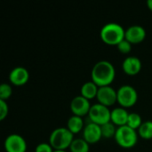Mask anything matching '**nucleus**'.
<instances>
[{"instance_id":"20e7f679","label":"nucleus","mask_w":152,"mask_h":152,"mask_svg":"<svg viewBox=\"0 0 152 152\" xmlns=\"http://www.w3.org/2000/svg\"><path fill=\"white\" fill-rule=\"evenodd\" d=\"M138 133L129 127L128 126H124L117 128L115 140L116 142L124 149H130L136 145L138 141Z\"/></svg>"},{"instance_id":"39448f33","label":"nucleus","mask_w":152,"mask_h":152,"mask_svg":"<svg viewBox=\"0 0 152 152\" xmlns=\"http://www.w3.org/2000/svg\"><path fill=\"white\" fill-rule=\"evenodd\" d=\"M118 104L125 109L131 108L138 101V94L134 87L129 85L122 86L118 91Z\"/></svg>"},{"instance_id":"6ab92c4d","label":"nucleus","mask_w":152,"mask_h":152,"mask_svg":"<svg viewBox=\"0 0 152 152\" xmlns=\"http://www.w3.org/2000/svg\"><path fill=\"white\" fill-rule=\"evenodd\" d=\"M142 123L143 122L142 120V117L138 113H135V112L129 113L126 126H128L129 127H131L132 129L136 131L140 128V126H142Z\"/></svg>"},{"instance_id":"1a4fd4ad","label":"nucleus","mask_w":152,"mask_h":152,"mask_svg":"<svg viewBox=\"0 0 152 152\" xmlns=\"http://www.w3.org/2000/svg\"><path fill=\"white\" fill-rule=\"evenodd\" d=\"M91 107L92 106L90 104L89 100L86 99L82 95L74 97L70 102V110L73 113V115L81 118L88 115Z\"/></svg>"},{"instance_id":"b1692460","label":"nucleus","mask_w":152,"mask_h":152,"mask_svg":"<svg viewBox=\"0 0 152 152\" xmlns=\"http://www.w3.org/2000/svg\"><path fill=\"white\" fill-rule=\"evenodd\" d=\"M54 150L53 149V147L50 145V143L47 142H41L39 143L36 149L35 152H53Z\"/></svg>"},{"instance_id":"2eb2a0df","label":"nucleus","mask_w":152,"mask_h":152,"mask_svg":"<svg viewBox=\"0 0 152 152\" xmlns=\"http://www.w3.org/2000/svg\"><path fill=\"white\" fill-rule=\"evenodd\" d=\"M99 90V86H97L93 81H89L85 83L80 89L81 95L85 97L87 100H92L94 98H96L97 93Z\"/></svg>"},{"instance_id":"f03ea898","label":"nucleus","mask_w":152,"mask_h":152,"mask_svg":"<svg viewBox=\"0 0 152 152\" xmlns=\"http://www.w3.org/2000/svg\"><path fill=\"white\" fill-rule=\"evenodd\" d=\"M126 30L118 23L110 22L104 25L100 32L101 39L108 45H118L125 39Z\"/></svg>"},{"instance_id":"ddd939ff","label":"nucleus","mask_w":152,"mask_h":152,"mask_svg":"<svg viewBox=\"0 0 152 152\" xmlns=\"http://www.w3.org/2000/svg\"><path fill=\"white\" fill-rule=\"evenodd\" d=\"M122 69L126 75L135 76L142 69V61L135 56L126 57L122 63Z\"/></svg>"},{"instance_id":"7ed1b4c3","label":"nucleus","mask_w":152,"mask_h":152,"mask_svg":"<svg viewBox=\"0 0 152 152\" xmlns=\"http://www.w3.org/2000/svg\"><path fill=\"white\" fill-rule=\"evenodd\" d=\"M74 141V134L67 127L54 129L49 137V143L54 151H65L69 149Z\"/></svg>"},{"instance_id":"aec40b11","label":"nucleus","mask_w":152,"mask_h":152,"mask_svg":"<svg viewBox=\"0 0 152 152\" xmlns=\"http://www.w3.org/2000/svg\"><path fill=\"white\" fill-rule=\"evenodd\" d=\"M101 129H102V134L103 138L110 139V138L115 137V135H116L117 128H116V126L111 122H109V123L102 126Z\"/></svg>"},{"instance_id":"a878e982","label":"nucleus","mask_w":152,"mask_h":152,"mask_svg":"<svg viewBox=\"0 0 152 152\" xmlns=\"http://www.w3.org/2000/svg\"><path fill=\"white\" fill-rule=\"evenodd\" d=\"M53 152H66L65 151H54Z\"/></svg>"},{"instance_id":"423d86ee","label":"nucleus","mask_w":152,"mask_h":152,"mask_svg":"<svg viewBox=\"0 0 152 152\" xmlns=\"http://www.w3.org/2000/svg\"><path fill=\"white\" fill-rule=\"evenodd\" d=\"M110 113L111 111L108 107L100 103H96L91 107L88 113V119L90 122L102 126L110 122Z\"/></svg>"},{"instance_id":"f8f14e48","label":"nucleus","mask_w":152,"mask_h":152,"mask_svg":"<svg viewBox=\"0 0 152 152\" xmlns=\"http://www.w3.org/2000/svg\"><path fill=\"white\" fill-rule=\"evenodd\" d=\"M28 79L29 73L28 69L23 67H16L9 74V80L11 84L15 86H22L26 85Z\"/></svg>"},{"instance_id":"4be33fe9","label":"nucleus","mask_w":152,"mask_h":152,"mask_svg":"<svg viewBox=\"0 0 152 152\" xmlns=\"http://www.w3.org/2000/svg\"><path fill=\"white\" fill-rule=\"evenodd\" d=\"M117 47H118V50L121 53H123V54H127V53H129L131 52V50H132V44H130L127 40L124 39L122 42H120V43L117 45Z\"/></svg>"},{"instance_id":"412c9836","label":"nucleus","mask_w":152,"mask_h":152,"mask_svg":"<svg viewBox=\"0 0 152 152\" xmlns=\"http://www.w3.org/2000/svg\"><path fill=\"white\" fill-rule=\"evenodd\" d=\"M12 94V88L9 84H2L0 86V100H8Z\"/></svg>"},{"instance_id":"4468645a","label":"nucleus","mask_w":152,"mask_h":152,"mask_svg":"<svg viewBox=\"0 0 152 152\" xmlns=\"http://www.w3.org/2000/svg\"><path fill=\"white\" fill-rule=\"evenodd\" d=\"M129 113L125 108H115L110 113V122L118 127L126 126Z\"/></svg>"},{"instance_id":"9d476101","label":"nucleus","mask_w":152,"mask_h":152,"mask_svg":"<svg viewBox=\"0 0 152 152\" xmlns=\"http://www.w3.org/2000/svg\"><path fill=\"white\" fill-rule=\"evenodd\" d=\"M102 138L101 126L94 124L87 123L83 130V139L89 144H95Z\"/></svg>"},{"instance_id":"0eeeda50","label":"nucleus","mask_w":152,"mask_h":152,"mask_svg":"<svg viewBox=\"0 0 152 152\" xmlns=\"http://www.w3.org/2000/svg\"><path fill=\"white\" fill-rule=\"evenodd\" d=\"M96 99L98 103L109 108L118 102L117 91L110 86L99 87Z\"/></svg>"},{"instance_id":"9b49d317","label":"nucleus","mask_w":152,"mask_h":152,"mask_svg":"<svg viewBox=\"0 0 152 152\" xmlns=\"http://www.w3.org/2000/svg\"><path fill=\"white\" fill-rule=\"evenodd\" d=\"M146 37V30L139 25H133L126 30L125 39L132 45H138Z\"/></svg>"},{"instance_id":"393cba45","label":"nucleus","mask_w":152,"mask_h":152,"mask_svg":"<svg viewBox=\"0 0 152 152\" xmlns=\"http://www.w3.org/2000/svg\"><path fill=\"white\" fill-rule=\"evenodd\" d=\"M147 6H148L149 10H151L152 12V0H148L147 1Z\"/></svg>"},{"instance_id":"a211bd4d","label":"nucleus","mask_w":152,"mask_h":152,"mask_svg":"<svg viewBox=\"0 0 152 152\" xmlns=\"http://www.w3.org/2000/svg\"><path fill=\"white\" fill-rule=\"evenodd\" d=\"M138 135L145 140L152 139V121H145L138 129Z\"/></svg>"},{"instance_id":"dca6fc26","label":"nucleus","mask_w":152,"mask_h":152,"mask_svg":"<svg viewBox=\"0 0 152 152\" xmlns=\"http://www.w3.org/2000/svg\"><path fill=\"white\" fill-rule=\"evenodd\" d=\"M85 124H84V121L82 119L81 117H77V116H71L68 122H67V128L73 134H78L80 133L82 130H84L85 128Z\"/></svg>"},{"instance_id":"f3484780","label":"nucleus","mask_w":152,"mask_h":152,"mask_svg":"<svg viewBox=\"0 0 152 152\" xmlns=\"http://www.w3.org/2000/svg\"><path fill=\"white\" fill-rule=\"evenodd\" d=\"M70 152H89V143L83 138L74 139L70 147Z\"/></svg>"},{"instance_id":"5701e85b","label":"nucleus","mask_w":152,"mask_h":152,"mask_svg":"<svg viewBox=\"0 0 152 152\" xmlns=\"http://www.w3.org/2000/svg\"><path fill=\"white\" fill-rule=\"evenodd\" d=\"M9 108L5 101L0 100V121H3L8 115Z\"/></svg>"},{"instance_id":"6e6552de","label":"nucleus","mask_w":152,"mask_h":152,"mask_svg":"<svg viewBox=\"0 0 152 152\" xmlns=\"http://www.w3.org/2000/svg\"><path fill=\"white\" fill-rule=\"evenodd\" d=\"M4 150L6 152H26L27 142L25 139L17 134H10L4 140Z\"/></svg>"},{"instance_id":"f257e3e1","label":"nucleus","mask_w":152,"mask_h":152,"mask_svg":"<svg viewBox=\"0 0 152 152\" xmlns=\"http://www.w3.org/2000/svg\"><path fill=\"white\" fill-rule=\"evenodd\" d=\"M116 77L113 64L108 61H100L92 69V81L99 87L108 86L112 84Z\"/></svg>"}]
</instances>
